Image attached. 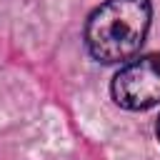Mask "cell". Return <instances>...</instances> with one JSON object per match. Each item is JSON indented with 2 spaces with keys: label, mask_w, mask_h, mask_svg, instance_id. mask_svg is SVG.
Wrapping results in <instances>:
<instances>
[{
  "label": "cell",
  "mask_w": 160,
  "mask_h": 160,
  "mask_svg": "<svg viewBox=\"0 0 160 160\" xmlns=\"http://www.w3.org/2000/svg\"><path fill=\"white\" fill-rule=\"evenodd\" d=\"M150 28L148 0H105L95 8L85 25V45L90 55L105 65L130 60Z\"/></svg>",
  "instance_id": "1"
},
{
  "label": "cell",
  "mask_w": 160,
  "mask_h": 160,
  "mask_svg": "<svg viewBox=\"0 0 160 160\" xmlns=\"http://www.w3.org/2000/svg\"><path fill=\"white\" fill-rule=\"evenodd\" d=\"M112 100L125 110H148L160 102V55H142L112 78Z\"/></svg>",
  "instance_id": "2"
},
{
  "label": "cell",
  "mask_w": 160,
  "mask_h": 160,
  "mask_svg": "<svg viewBox=\"0 0 160 160\" xmlns=\"http://www.w3.org/2000/svg\"><path fill=\"white\" fill-rule=\"evenodd\" d=\"M155 132H158V140H160V118H158V125H155Z\"/></svg>",
  "instance_id": "3"
}]
</instances>
